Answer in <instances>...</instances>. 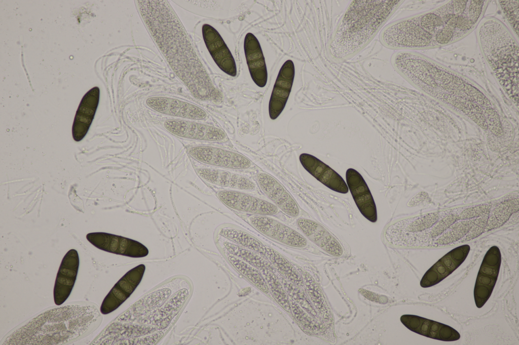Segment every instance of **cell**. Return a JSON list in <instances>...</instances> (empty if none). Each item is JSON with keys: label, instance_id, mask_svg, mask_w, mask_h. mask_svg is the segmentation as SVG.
<instances>
[{"label": "cell", "instance_id": "20", "mask_svg": "<svg viewBox=\"0 0 519 345\" xmlns=\"http://www.w3.org/2000/svg\"><path fill=\"white\" fill-rule=\"evenodd\" d=\"M99 98V89L94 87L83 97L75 117L72 134L77 142L82 140L86 135L97 109Z\"/></svg>", "mask_w": 519, "mask_h": 345}, {"label": "cell", "instance_id": "13", "mask_svg": "<svg viewBox=\"0 0 519 345\" xmlns=\"http://www.w3.org/2000/svg\"><path fill=\"white\" fill-rule=\"evenodd\" d=\"M202 34L206 47L218 67L227 74L235 76V60L220 34L212 26L205 24L202 26Z\"/></svg>", "mask_w": 519, "mask_h": 345}, {"label": "cell", "instance_id": "17", "mask_svg": "<svg viewBox=\"0 0 519 345\" xmlns=\"http://www.w3.org/2000/svg\"><path fill=\"white\" fill-rule=\"evenodd\" d=\"M260 187L273 204L287 215L291 217L299 215V207L285 188L276 180L265 173L257 176Z\"/></svg>", "mask_w": 519, "mask_h": 345}, {"label": "cell", "instance_id": "19", "mask_svg": "<svg viewBox=\"0 0 519 345\" xmlns=\"http://www.w3.org/2000/svg\"><path fill=\"white\" fill-rule=\"evenodd\" d=\"M244 50L252 79L258 87H264L268 79L267 66L260 44L251 33L245 35Z\"/></svg>", "mask_w": 519, "mask_h": 345}, {"label": "cell", "instance_id": "5", "mask_svg": "<svg viewBox=\"0 0 519 345\" xmlns=\"http://www.w3.org/2000/svg\"><path fill=\"white\" fill-rule=\"evenodd\" d=\"M479 49L490 70L513 103L518 107V40L502 22L483 17L475 28Z\"/></svg>", "mask_w": 519, "mask_h": 345}, {"label": "cell", "instance_id": "12", "mask_svg": "<svg viewBox=\"0 0 519 345\" xmlns=\"http://www.w3.org/2000/svg\"><path fill=\"white\" fill-rule=\"evenodd\" d=\"M295 74L293 62L286 61L281 67L276 79L269 104L271 119H276L283 110L290 93Z\"/></svg>", "mask_w": 519, "mask_h": 345}, {"label": "cell", "instance_id": "9", "mask_svg": "<svg viewBox=\"0 0 519 345\" xmlns=\"http://www.w3.org/2000/svg\"><path fill=\"white\" fill-rule=\"evenodd\" d=\"M249 222L263 234L282 243L294 247H304L307 241L299 232L287 225L265 215H252Z\"/></svg>", "mask_w": 519, "mask_h": 345}, {"label": "cell", "instance_id": "4", "mask_svg": "<svg viewBox=\"0 0 519 345\" xmlns=\"http://www.w3.org/2000/svg\"><path fill=\"white\" fill-rule=\"evenodd\" d=\"M402 1H354L340 20L328 46L332 59L342 61L363 49Z\"/></svg>", "mask_w": 519, "mask_h": 345}, {"label": "cell", "instance_id": "6", "mask_svg": "<svg viewBox=\"0 0 519 345\" xmlns=\"http://www.w3.org/2000/svg\"><path fill=\"white\" fill-rule=\"evenodd\" d=\"M87 240L97 248L110 253L131 257H143L149 254L141 243L123 236L104 232L87 234Z\"/></svg>", "mask_w": 519, "mask_h": 345}, {"label": "cell", "instance_id": "14", "mask_svg": "<svg viewBox=\"0 0 519 345\" xmlns=\"http://www.w3.org/2000/svg\"><path fill=\"white\" fill-rule=\"evenodd\" d=\"M347 186L361 213L369 221L377 220L376 204L372 193L362 176L355 169L346 172Z\"/></svg>", "mask_w": 519, "mask_h": 345}, {"label": "cell", "instance_id": "26", "mask_svg": "<svg viewBox=\"0 0 519 345\" xmlns=\"http://www.w3.org/2000/svg\"><path fill=\"white\" fill-rule=\"evenodd\" d=\"M265 257L270 262L281 276L299 286L303 285L300 274L296 269L277 251L266 247Z\"/></svg>", "mask_w": 519, "mask_h": 345}, {"label": "cell", "instance_id": "15", "mask_svg": "<svg viewBox=\"0 0 519 345\" xmlns=\"http://www.w3.org/2000/svg\"><path fill=\"white\" fill-rule=\"evenodd\" d=\"M166 129L180 138L208 141H218L226 137L225 132L216 127L193 121L169 120L164 123Z\"/></svg>", "mask_w": 519, "mask_h": 345}, {"label": "cell", "instance_id": "7", "mask_svg": "<svg viewBox=\"0 0 519 345\" xmlns=\"http://www.w3.org/2000/svg\"><path fill=\"white\" fill-rule=\"evenodd\" d=\"M145 267L143 264L131 269L113 286L104 298L100 311L103 315L119 308L133 292L142 280Z\"/></svg>", "mask_w": 519, "mask_h": 345}, {"label": "cell", "instance_id": "23", "mask_svg": "<svg viewBox=\"0 0 519 345\" xmlns=\"http://www.w3.org/2000/svg\"><path fill=\"white\" fill-rule=\"evenodd\" d=\"M220 244L224 249L260 271L266 269L274 273L277 272L267 258L256 252L228 241H225Z\"/></svg>", "mask_w": 519, "mask_h": 345}, {"label": "cell", "instance_id": "8", "mask_svg": "<svg viewBox=\"0 0 519 345\" xmlns=\"http://www.w3.org/2000/svg\"><path fill=\"white\" fill-rule=\"evenodd\" d=\"M190 155L196 160L214 166L234 169L249 168L250 161L238 153L210 146L190 148Z\"/></svg>", "mask_w": 519, "mask_h": 345}, {"label": "cell", "instance_id": "25", "mask_svg": "<svg viewBox=\"0 0 519 345\" xmlns=\"http://www.w3.org/2000/svg\"><path fill=\"white\" fill-rule=\"evenodd\" d=\"M224 253L232 266L246 279L265 293L269 292L267 283L258 269L225 249Z\"/></svg>", "mask_w": 519, "mask_h": 345}, {"label": "cell", "instance_id": "18", "mask_svg": "<svg viewBox=\"0 0 519 345\" xmlns=\"http://www.w3.org/2000/svg\"><path fill=\"white\" fill-rule=\"evenodd\" d=\"M147 105L160 113L172 116L193 120L205 118L206 112L201 108L189 103L173 98L155 97L147 99Z\"/></svg>", "mask_w": 519, "mask_h": 345}, {"label": "cell", "instance_id": "10", "mask_svg": "<svg viewBox=\"0 0 519 345\" xmlns=\"http://www.w3.org/2000/svg\"><path fill=\"white\" fill-rule=\"evenodd\" d=\"M217 195L223 203L235 210L265 216L278 212V208L273 203L245 193L223 190L218 192Z\"/></svg>", "mask_w": 519, "mask_h": 345}, {"label": "cell", "instance_id": "11", "mask_svg": "<svg viewBox=\"0 0 519 345\" xmlns=\"http://www.w3.org/2000/svg\"><path fill=\"white\" fill-rule=\"evenodd\" d=\"M79 264V256L76 249H70L64 256L54 287L53 297L56 305H62L70 295L77 279Z\"/></svg>", "mask_w": 519, "mask_h": 345}, {"label": "cell", "instance_id": "3", "mask_svg": "<svg viewBox=\"0 0 519 345\" xmlns=\"http://www.w3.org/2000/svg\"><path fill=\"white\" fill-rule=\"evenodd\" d=\"M102 316L98 306L87 301L50 307L10 330L1 345L64 344L81 340L97 329Z\"/></svg>", "mask_w": 519, "mask_h": 345}, {"label": "cell", "instance_id": "1", "mask_svg": "<svg viewBox=\"0 0 519 345\" xmlns=\"http://www.w3.org/2000/svg\"><path fill=\"white\" fill-rule=\"evenodd\" d=\"M489 1H449L434 9L389 24L380 33L386 48L399 51L428 50L455 43L472 32L483 19Z\"/></svg>", "mask_w": 519, "mask_h": 345}, {"label": "cell", "instance_id": "22", "mask_svg": "<svg viewBox=\"0 0 519 345\" xmlns=\"http://www.w3.org/2000/svg\"><path fill=\"white\" fill-rule=\"evenodd\" d=\"M297 225L301 231L308 237L322 247H325L327 251L331 253L327 245L330 247L335 255L341 253V247L323 227L317 223L307 219H299Z\"/></svg>", "mask_w": 519, "mask_h": 345}, {"label": "cell", "instance_id": "27", "mask_svg": "<svg viewBox=\"0 0 519 345\" xmlns=\"http://www.w3.org/2000/svg\"><path fill=\"white\" fill-rule=\"evenodd\" d=\"M263 274L272 297L283 309L291 313L289 296L276 273L268 270L260 271Z\"/></svg>", "mask_w": 519, "mask_h": 345}, {"label": "cell", "instance_id": "2", "mask_svg": "<svg viewBox=\"0 0 519 345\" xmlns=\"http://www.w3.org/2000/svg\"><path fill=\"white\" fill-rule=\"evenodd\" d=\"M391 64L409 82L466 113H496L490 100L462 74L416 51L393 54Z\"/></svg>", "mask_w": 519, "mask_h": 345}, {"label": "cell", "instance_id": "24", "mask_svg": "<svg viewBox=\"0 0 519 345\" xmlns=\"http://www.w3.org/2000/svg\"><path fill=\"white\" fill-rule=\"evenodd\" d=\"M219 235L238 245L256 252L265 257L266 247L257 239L247 232L232 226H224Z\"/></svg>", "mask_w": 519, "mask_h": 345}, {"label": "cell", "instance_id": "28", "mask_svg": "<svg viewBox=\"0 0 519 345\" xmlns=\"http://www.w3.org/2000/svg\"><path fill=\"white\" fill-rule=\"evenodd\" d=\"M497 4L509 30L518 38L519 0L497 1Z\"/></svg>", "mask_w": 519, "mask_h": 345}, {"label": "cell", "instance_id": "21", "mask_svg": "<svg viewBox=\"0 0 519 345\" xmlns=\"http://www.w3.org/2000/svg\"><path fill=\"white\" fill-rule=\"evenodd\" d=\"M196 172L207 182L218 186L246 191L253 190L255 188V184L250 179L225 170L198 168Z\"/></svg>", "mask_w": 519, "mask_h": 345}, {"label": "cell", "instance_id": "16", "mask_svg": "<svg viewBox=\"0 0 519 345\" xmlns=\"http://www.w3.org/2000/svg\"><path fill=\"white\" fill-rule=\"evenodd\" d=\"M299 158L304 168L324 185L337 192L348 193L349 189L344 179L328 165L307 153L301 154Z\"/></svg>", "mask_w": 519, "mask_h": 345}]
</instances>
